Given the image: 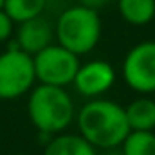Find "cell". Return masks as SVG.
<instances>
[{"instance_id": "6da1fadb", "label": "cell", "mask_w": 155, "mask_h": 155, "mask_svg": "<svg viewBox=\"0 0 155 155\" xmlns=\"http://www.w3.org/2000/svg\"><path fill=\"white\" fill-rule=\"evenodd\" d=\"M74 123L78 134L99 152L119 148L132 132L124 107L105 97L88 99L78 110Z\"/></svg>"}, {"instance_id": "3957f363", "label": "cell", "mask_w": 155, "mask_h": 155, "mask_svg": "<svg viewBox=\"0 0 155 155\" xmlns=\"http://www.w3.org/2000/svg\"><path fill=\"white\" fill-rule=\"evenodd\" d=\"M101 31L99 11L88 9L81 4L63 9L54 25L56 41L78 56L88 54L96 49L101 40Z\"/></svg>"}, {"instance_id": "9a60e30c", "label": "cell", "mask_w": 155, "mask_h": 155, "mask_svg": "<svg viewBox=\"0 0 155 155\" xmlns=\"http://www.w3.org/2000/svg\"><path fill=\"white\" fill-rule=\"evenodd\" d=\"M112 0H79L81 5L88 7V9H94V11H101L103 7H107Z\"/></svg>"}, {"instance_id": "277c9868", "label": "cell", "mask_w": 155, "mask_h": 155, "mask_svg": "<svg viewBox=\"0 0 155 155\" xmlns=\"http://www.w3.org/2000/svg\"><path fill=\"white\" fill-rule=\"evenodd\" d=\"M36 72L31 54L11 43L0 54V99L13 101L35 88Z\"/></svg>"}, {"instance_id": "e0dca14e", "label": "cell", "mask_w": 155, "mask_h": 155, "mask_svg": "<svg viewBox=\"0 0 155 155\" xmlns=\"http://www.w3.org/2000/svg\"><path fill=\"white\" fill-rule=\"evenodd\" d=\"M2 7H4V0H0V9H2Z\"/></svg>"}, {"instance_id": "ac0fdd59", "label": "cell", "mask_w": 155, "mask_h": 155, "mask_svg": "<svg viewBox=\"0 0 155 155\" xmlns=\"http://www.w3.org/2000/svg\"><path fill=\"white\" fill-rule=\"evenodd\" d=\"M15 155H25V153H15Z\"/></svg>"}, {"instance_id": "52a82bcc", "label": "cell", "mask_w": 155, "mask_h": 155, "mask_svg": "<svg viewBox=\"0 0 155 155\" xmlns=\"http://www.w3.org/2000/svg\"><path fill=\"white\" fill-rule=\"evenodd\" d=\"M116 83V71L105 60H90L81 63L72 87L79 96L87 99H96L107 94Z\"/></svg>"}, {"instance_id": "5b68a950", "label": "cell", "mask_w": 155, "mask_h": 155, "mask_svg": "<svg viewBox=\"0 0 155 155\" xmlns=\"http://www.w3.org/2000/svg\"><path fill=\"white\" fill-rule=\"evenodd\" d=\"M33 60L38 83L63 88L74 83V78L81 67L79 56L60 45L58 41L41 49L38 54L33 56Z\"/></svg>"}, {"instance_id": "8992f818", "label": "cell", "mask_w": 155, "mask_h": 155, "mask_svg": "<svg viewBox=\"0 0 155 155\" xmlns=\"http://www.w3.org/2000/svg\"><path fill=\"white\" fill-rule=\"evenodd\" d=\"M121 74L128 88L141 96L155 92V41L144 40L134 45L121 67Z\"/></svg>"}, {"instance_id": "5bb4252c", "label": "cell", "mask_w": 155, "mask_h": 155, "mask_svg": "<svg viewBox=\"0 0 155 155\" xmlns=\"http://www.w3.org/2000/svg\"><path fill=\"white\" fill-rule=\"evenodd\" d=\"M15 33V22L13 18L4 11V7L0 9V43L4 41H9L11 36Z\"/></svg>"}, {"instance_id": "7c38bea8", "label": "cell", "mask_w": 155, "mask_h": 155, "mask_svg": "<svg viewBox=\"0 0 155 155\" xmlns=\"http://www.w3.org/2000/svg\"><path fill=\"white\" fill-rule=\"evenodd\" d=\"M45 7L47 0H4V11L13 18L15 24L41 16Z\"/></svg>"}, {"instance_id": "2e32d148", "label": "cell", "mask_w": 155, "mask_h": 155, "mask_svg": "<svg viewBox=\"0 0 155 155\" xmlns=\"http://www.w3.org/2000/svg\"><path fill=\"white\" fill-rule=\"evenodd\" d=\"M99 155H123V152H121V146H119V148H112V150H103Z\"/></svg>"}, {"instance_id": "8fae6325", "label": "cell", "mask_w": 155, "mask_h": 155, "mask_svg": "<svg viewBox=\"0 0 155 155\" xmlns=\"http://www.w3.org/2000/svg\"><path fill=\"white\" fill-rule=\"evenodd\" d=\"M121 18L130 25H146L155 18V0H117Z\"/></svg>"}, {"instance_id": "4fadbf2b", "label": "cell", "mask_w": 155, "mask_h": 155, "mask_svg": "<svg viewBox=\"0 0 155 155\" xmlns=\"http://www.w3.org/2000/svg\"><path fill=\"white\" fill-rule=\"evenodd\" d=\"M123 155H155L153 132H130L121 144Z\"/></svg>"}, {"instance_id": "9c48e42d", "label": "cell", "mask_w": 155, "mask_h": 155, "mask_svg": "<svg viewBox=\"0 0 155 155\" xmlns=\"http://www.w3.org/2000/svg\"><path fill=\"white\" fill-rule=\"evenodd\" d=\"M41 155H99V150L79 134L61 132L45 143Z\"/></svg>"}, {"instance_id": "7a4b0ae2", "label": "cell", "mask_w": 155, "mask_h": 155, "mask_svg": "<svg viewBox=\"0 0 155 155\" xmlns=\"http://www.w3.org/2000/svg\"><path fill=\"white\" fill-rule=\"evenodd\" d=\"M76 105L63 87L52 85H35L27 97V116L31 124L38 130L47 141L76 121Z\"/></svg>"}, {"instance_id": "ba28073f", "label": "cell", "mask_w": 155, "mask_h": 155, "mask_svg": "<svg viewBox=\"0 0 155 155\" xmlns=\"http://www.w3.org/2000/svg\"><path fill=\"white\" fill-rule=\"evenodd\" d=\"M54 40H56L54 25L47 18H43V15L18 24L15 35V43L18 45V49H22L31 56L38 54L41 49L54 43Z\"/></svg>"}, {"instance_id": "d6986e66", "label": "cell", "mask_w": 155, "mask_h": 155, "mask_svg": "<svg viewBox=\"0 0 155 155\" xmlns=\"http://www.w3.org/2000/svg\"><path fill=\"white\" fill-rule=\"evenodd\" d=\"M153 134H155V130H153Z\"/></svg>"}, {"instance_id": "30bf717a", "label": "cell", "mask_w": 155, "mask_h": 155, "mask_svg": "<svg viewBox=\"0 0 155 155\" xmlns=\"http://www.w3.org/2000/svg\"><path fill=\"white\" fill-rule=\"evenodd\" d=\"M126 119L132 132H153L155 130V99L141 96L130 101L126 107Z\"/></svg>"}]
</instances>
